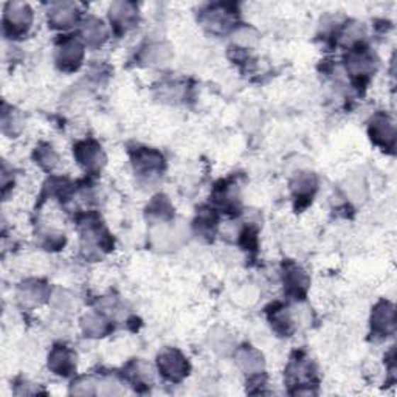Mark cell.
I'll list each match as a JSON object with an SVG mask.
<instances>
[{
  "label": "cell",
  "instance_id": "obj_1",
  "mask_svg": "<svg viewBox=\"0 0 397 397\" xmlns=\"http://www.w3.org/2000/svg\"><path fill=\"white\" fill-rule=\"evenodd\" d=\"M33 23V11L30 5L23 2H8L4 10V30L10 38L27 35Z\"/></svg>",
  "mask_w": 397,
  "mask_h": 397
},
{
  "label": "cell",
  "instance_id": "obj_2",
  "mask_svg": "<svg viewBox=\"0 0 397 397\" xmlns=\"http://www.w3.org/2000/svg\"><path fill=\"white\" fill-rule=\"evenodd\" d=\"M84 57V43L78 38H65L56 47L55 61L64 72L77 70Z\"/></svg>",
  "mask_w": 397,
  "mask_h": 397
},
{
  "label": "cell",
  "instance_id": "obj_3",
  "mask_svg": "<svg viewBox=\"0 0 397 397\" xmlns=\"http://www.w3.org/2000/svg\"><path fill=\"white\" fill-rule=\"evenodd\" d=\"M157 367H159L160 374L171 382H180L189 372V363L185 355L172 347L160 352L159 359H157Z\"/></svg>",
  "mask_w": 397,
  "mask_h": 397
},
{
  "label": "cell",
  "instance_id": "obj_4",
  "mask_svg": "<svg viewBox=\"0 0 397 397\" xmlns=\"http://www.w3.org/2000/svg\"><path fill=\"white\" fill-rule=\"evenodd\" d=\"M74 157H77L78 163L86 171H99L106 163V155L101 146L94 140H86V142L78 143L74 147Z\"/></svg>",
  "mask_w": 397,
  "mask_h": 397
},
{
  "label": "cell",
  "instance_id": "obj_5",
  "mask_svg": "<svg viewBox=\"0 0 397 397\" xmlns=\"http://www.w3.org/2000/svg\"><path fill=\"white\" fill-rule=\"evenodd\" d=\"M134 164L140 176L145 179H154L163 171L164 159L160 152L154 151V149L142 147L134 154Z\"/></svg>",
  "mask_w": 397,
  "mask_h": 397
},
{
  "label": "cell",
  "instance_id": "obj_6",
  "mask_svg": "<svg viewBox=\"0 0 397 397\" xmlns=\"http://www.w3.org/2000/svg\"><path fill=\"white\" fill-rule=\"evenodd\" d=\"M394 306L388 301L379 303L371 313V329L376 337H388L394 330Z\"/></svg>",
  "mask_w": 397,
  "mask_h": 397
},
{
  "label": "cell",
  "instance_id": "obj_7",
  "mask_svg": "<svg viewBox=\"0 0 397 397\" xmlns=\"http://www.w3.org/2000/svg\"><path fill=\"white\" fill-rule=\"evenodd\" d=\"M78 5L72 2L52 4L48 10V23L57 30H67L78 21Z\"/></svg>",
  "mask_w": 397,
  "mask_h": 397
},
{
  "label": "cell",
  "instance_id": "obj_8",
  "mask_svg": "<svg viewBox=\"0 0 397 397\" xmlns=\"http://www.w3.org/2000/svg\"><path fill=\"white\" fill-rule=\"evenodd\" d=\"M369 137L376 145L385 149H393L396 142V129L386 115H376L369 124Z\"/></svg>",
  "mask_w": 397,
  "mask_h": 397
},
{
  "label": "cell",
  "instance_id": "obj_9",
  "mask_svg": "<svg viewBox=\"0 0 397 397\" xmlns=\"http://www.w3.org/2000/svg\"><path fill=\"white\" fill-rule=\"evenodd\" d=\"M77 367V357L65 346H55L48 354V369L56 376L69 377Z\"/></svg>",
  "mask_w": 397,
  "mask_h": 397
},
{
  "label": "cell",
  "instance_id": "obj_10",
  "mask_svg": "<svg viewBox=\"0 0 397 397\" xmlns=\"http://www.w3.org/2000/svg\"><path fill=\"white\" fill-rule=\"evenodd\" d=\"M346 70L354 78H368L376 70V60L367 50H352L346 57Z\"/></svg>",
  "mask_w": 397,
  "mask_h": 397
},
{
  "label": "cell",
  "instance_id": "obj_11",
  "mask_svg": "<svg viewBox=\"0 0 397 397\" xmlns=\"http://www.w3.org/2000/svg\"><path fill=\"white\" fill-rule=\"evenodd\" d=\"M109 19L117 30L128 31L138 22V10L132 2H115L111 5Z\"/></svg>",
  "mask_w": 397,
  "mask_h": 397
},
{
  "label": "cell",
  "instance_id": "obj_12",
  "mask_svg": "<svg viewBox=\"0 0 397 397\" xmlns=\"http://www.w3.org/2000/svg\"><path fill=\"white\" fill-rule=\"evenodd\" d=\"M50 289L40 281H27L18 289V301L23 308H36L50 298Z\"/></svg>",
  "mask_w": 397,
  "mask_h": 397
},
{
  "label": "cell",
  "instance_id": "obj_13",
  "mask_svg": "<svg viewBox=\"0 0 397 397\" xmlns=\"http://www.w3.org/2000/svg\"><path fill=\"white\" fill-rule=\"evenodd\" d=\"M236 363L248 376L261 374L264 367H266L262 354L252 346H242L236 350Z\"/></svg>",
  "mask_w": 397,
  "mask_h": 397
},
{
  "label": "cell",
  "instance_id": "obj_14",
  "mask_svg": "<svg viewBox=\"0 0 397 397\" xmlns=\"http://www.w3.org/2000/svg\"><path fill=\"white\" fill-rule=\"evenodd\" d=\"M107 28L101 19L90 16L81 25V40L89 47H99L106 43Z\"/></svg>",
  "mask_w": 397,
  "mask_h": 397
},
{
  "label": "cell",
  "instance_id": "obj_15",
  "mask_svg": "<svg viewBox=\"0 0 397 397\" xmlns=\"http://www.w3.org/2000/svg\"><path fill=\"white\" fill-rule=\"evenodd\" d=\"M284 286L289 293L296 296L303 295L308 291L309 278L300 266H296L293 262H287L284 266Z\"/></svg>",
  "mask_w": 397,
  "mask_h": 397
},
{
  "label": "cell",
  "instance_id": "obj_16",
  "mask_svg": "<svg viewBox=\"0 0 397 397\" xmlns=\"http://www.w3.org/2000/svg\"><path fill=\"white\" fill-rule=\"evenodd\" d=\"M81 328L90 338L104 337L111 330V323L103 312H89L81 318Z\"/></svg>",
  "mask_w": 397,
  "mask_h": 397
},
{
  "label": "cell",
  "instance_id": "obj_17",
  "mask_svg": "<svg viewBox=\"0 0 397 397\" xmlns=\"http://www.w3.org/2000/svg\"><path fill=\"white\" fill-rule=\"evenodd\" d=\"M230 14L231 11L227 6L216 5V6H211L208 11L203 13L202 22L205 27L211 31H223L230 23Z\"/></svg>",
  "mask_w": 397,
  "mask_h": 397
},
{
  "label": "cell",
  "instance_id": "obj_18",
  "mask_svg": "<svg viewBox=\"0 0 397 397\" xmlns=\"http://www.w3.org/2000/svg\"><path fill=\"white\" fill-rule=\"evenodd\" d=\"M317 185H318V180L315 177V174L313 172H309V171H301V172H298L296 176L293 177L292 180V191L295 194V197L298 198H303V197H309L312 196L313 193H315V189H317Z\"/></svg>",
  "mask_w": 397,
  "mask_h": 397
},
{
  "label": "cell",
  "instance_id": "obj_19",
  "mask_svg": "<svg viewBox=\"0 0 397 397\" xmlns=\"http://www.w3.org/2000/svg\"><path fill=\"white\" fill-rule=\"evenodd\" d=\"M48 303L52 304L53 309L62 313H70L73 312V309H77V300H74V296L69 291H65V289L61 287L50 292Z\"/></svg>",
  "mask_w": 397,
  "mask_h": 397
},
{
  "label": "cell",
  "instance_id": "obj_20",
  "mask_svg": "<svg viewBox=\"0 0 397 397\" xmlns=\"http://www.w3.org/2000/svg\"><path fill=\"white\" fill-rule=\"evenodd\" d=\"M171 57L169 47L164 44H149L143 48L142 52V61L147 65H160L164 64Z\"/></svg>",
  "mask_w": 397,
  "mask_h": 397
},
{
  "label": "cell",
  "instance_id": "obj_21",
  "mask_svg": "<svg viewBox=\"0 0 397 397\" xmlns=\"http://www.w3.org/2000/svg\"><path fill=\"white\" fill-rule=\"evenodd\" d=\"M147 214L149 218L155 220V223L168 222L172 218V206L167 197L159 196L147 206Z\"/></svg>",
  "mask_w": 397,
  "mask_h": 397
},
{
  "label": "cell",
  "instance_id": "obj_22",
  "mask_svg": "<svg viewBox=\"0 0 397 397\" xmlns=\"http://www.w3.org/2000/svg\"><path fill=\"white\" fill-rule=\"evenodd\" d=\"M287 376L295 384H300V386H306L304 382L312 379L313 369L309 362H306V359H296L293 360L287 369Z\"/></svg>",
  "mask_w": 397,
  "mask_h": 397
},
{
  "label": "cell",
  "instance_id": "obj_23",
  "mask_svg": "<svg viewBox=\"0 0 397 397\" xmlns=\"http://www.w3.org/2000/svg\"><path fill=\"white\" fill-rule=\"evenodd\" d=\"M35 160L40 168L45 171H53L60 164V157H57L55 149L50 145H40L35 151Z\"/></svg>",
  "mask_w": 397,
  "mask_h": 397
},
{
  "label": "cell",
  "instance_id": "obj_24",
  "mask_svg": "<svg viewBox=\"0 0 397 397\" xmlns=\"http://www.w3.org/2000/svg\"><path fill=\"white\" fill-rule=\"evenodd\" d=\"M2 129L8 135H16L19 134L22 129V117L18 111H14L13 107L4 106L2 112Z\"/></svg>",
  "mask_w": 397,
  "mask_h": 397
},
{
  "label": "cell",
  "instance_id": "obj_25",
  "mask_svg": "<svg viewBox=\"0 0 397 397\" xmlns=\"http://www.w3.org/2000/svg\"><path fill=\"white\" fill-rule=\"evenodd\" d=\"M210 342L213 345V350L220 354H227L228 351L233 350V337H231L228 330L222 329V328L213 330Z\"/></svg>",
  "mask_w": 397,
  "mask_h": 397
},
{
  "label": "cell",
  "instance_id": "obj_26",
  "mask_svg": "<svg viewBox=\"0 0 397 397\" xmlns=\"http://www.w3.org/2000/svg\"><path fill=\"white\" fill-rule=\"evenodd\" d=\"M129 372H130V379L134 380L135 384H140V385L152 384V379H154L152 368H151V365H147L146 362L140 360V362L132 363V365L129 367Z\"/></svg>",
  "mask_w": 397,
  "mask_h": 397
},
{
  "label": "cell",
  "instance_id": "obj_27",
  "mask_svg": "<svg viewBox=\"0 0 397 397\" xmlns=\"http://www.w3.org/2000/svg\"><path fill=\"white\" fill-rule=\"evenodd\" d=\"M98 384L92 377H79L73 382L72 388H70V393L74 396H94L98 393Z\"/></svg>",
  "mask_w": 397,
  "mask_h": 397
},
{
  "label": "cell",
  "instance_id": "obj_28",
  "mask_svg": "<svg viewBox=\"0 0 397 397\" xmlns=\"http://www.w3.org/2000/svg\"><path fill=\"white\" fill-rule=\"evenodd\" d=\"M258 40V33L250 27H241L235 31V44L241 48L253 47Z\"/></svg>",
  "mask_w": 397,
  "mask_h": 397
},
{
  "label": "cell",
  "instance_id": "obj_29",
  "mask_svg": "<svg viewBox=\"0 0 397 397\" xmlns=\"http://www.w3.org/2000/svg\"><path fill=\"white\" fill-rule=\"evenodd\" d=\"M363 35H365V30H363V25L359 23V22H352L347 25V27L345 28L343 31V35H342V43L345 45H354V44H357L359 40L363 38Z\"/></svg>",
  "mask_w": 397,
  "mask_h": 397
},
{
  "label": "cell",
  "instance_id": "obj_30",
  "mask_svg": "<svg viewBox=\"0 0 397 397\" xmlns=\"http://www.w3.org/2000/svg\"><path fill=\"white\" fill-rule=\"evenodd\" d=\"M121 393H123V390L113 379H104L103 382L98 384V394L115 396V394H121Z\"/></svg>",
  "mask_w": 397,
  "mask_h": 397
}]
</instances>
